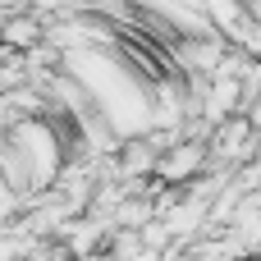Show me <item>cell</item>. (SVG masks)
Listing matches in <instances>:
<instances>
[{
  "mask_svg": "<svg viewBox=\"0 0 261 261\" xmlns=\"http://www.w3.org/2000/svg\"><path fill=\"white\" fill-rule=\"evenodd\" d=\"M156 165H161V147L151 142V133H124L119 151L110 156V170L115 179H156Z\"/></svg>",
  "mask_w": 261,
  "mask_h": 261,
  "instance_id": "cell-1",
  "label": "cell"
},
{
  "mask_svg": "<svg viewBox=\"0 0 261 261\" xmlns=\"http://www.w3.org/2000/svg\"><path fill=\"white\" fill-rule=\"evenodd\" d=\"M46 41V18L41 14H23V18H5V50H37Z\"/></svg>",
  "mask_w": 261,
  "mask_h": 261,
  "instance_id": "cell-2",
  "label": "cell"
}]
</instances>
